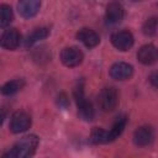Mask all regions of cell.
<instances>
[{
  "label": "cell",
  "mask_w": 158,
  "mask_h": 158,
  "mask_svg": "<svg viewBox=\"0 0 158 158\" xmlns=\"http://www.w3.org/2000/svg\"><path fill=\"white\" fill-rule=\"evenodd\" d=\"M40 138L35 135H28L17 141L6 153L2 154V158H28L33 156Z\"/></svg>",
  "instance_id": "cell-1"
},
{
  "label": "cell",
  "mask_w": 158,
  "mask_h": 158,
  "mask_svg": "<svg viewBox=\"0 0 158 158\" xmlns=\"http://www.w3.org/2000/svg\"><path fill=\"white\" fill-rule=\"evenodd\" d=\"M73 95H74V99H75V102H77L79 117L84 121H91L95 116V111H94V107H93L91 102L89 100H86V98H85L84 81L83 80L77 84Z\"/></svg>",
  "instance_id": "cell-2"
},
{
  "label": "cell",
  "mask_w": 158,
  "mask_h": 158,
  "mask_svg": "<svg viewBox=\"0 0 158 158\" xmlns=\"http://www.w3.org/2000/svg\"><path fill=\"white\" fill-rule=\"evenodd\" d=\"M98 104L105 112L114 111L118 105V93L114 86H106L101 89L98 95Z\"/></svg>",
  "instance_id": "cell-3"
},
{
  "label": "cell",
  "mask_w": 158,
  "mask_h": 158,
  "mask_svg": "<svg viewBox=\"0 0 158 158\" xmlns=\"http://www.w3.org/2000/svg\"><path fill=\"white\" fill-rule=\"evenodd\" d=\"M31 122V116L26 111H16L11 115L9 127L12 133H21L30 128Z\"/></svg>",
  "instance_id": "cell-4"
},
{
  "label": "cell",
  "mask_w": 158,
  "mask_h": 158,
  "mask_svg": "<svg viewBox=\"0 0 158 158\" xmlns=\"http://www.w3.org/2000/svg\"><path fill=\"white\" fill-rule=\"evenodd\" d=\"M133 42H135V38H133V35L127 31V30H121V31H116L111 35V43L112 46L121 51V52H125V51H128L132 46H133Z\"/></svg>",
  "instance_id": "cell-5"
},
{
  "label": "cell",
  "mask_w": 158,
  "mask_h": 158,
  "mask_svg": "<svg viewBox=\"0 0 158 158\" xmlns=\"http://www.w3.org/2000/svg\"><path fill=\"white\" fill-rule=\"evenodd\" d=\"M83 52L78 47H65L60 52V60L65 67H78L83 62Z\"/></svg>",
  "instance_id": "cell-6"
},
{
  "label": "cell",
  "mask_w": 158,
  "mask_h": 158,
  "mask_svg": "<svg viewBox=\"0 0 158 158\" xmlns=\"http://www.w3.org/2000/svg\"><path fill=\"white\" fill-rule=\"evenodd\" d=\"M125 16V10L121 2L118 1H111L106 6L105 11V20L109 25H116L122 21Z\"/></svg>",
  "instance_id": "cell-7"
},
{
  "label": "cell",
  "mask_w": 158,
  "mask_h": 158,
  "mask_svg": "<svg viewBox=\"0 0 158 158\" xmlns=\"http://www.w3.org/2000/svg\"><path fill=\"white\" fill-rule=\"evenodd\" d=\"M137 59L144 65H152L158 62V47L154 44H144L137 52Z\"/></svg>",
  "instance_id": "cell-8"
},
{
  "label": "cell",
  "mask_w": 158,
  "mask_h": 158,
  "mask_svg": "<svg viewBox=\"0 0 158 158\" xmlns=\"http://www.w3.org/2000/svg\"><path fill=\"white\" fill-rule=\"evenodd\" d=\"M133 74V67L126 62H117L110 68V77L115 80H127Z\"/></svg>",
  "instance_id": "cell-9"
},
{
  "label": "cell",
  "mask_w": 158,
  "mask_h": 158,
  "mask_svg": "<svg viewBox=\"0 0 158 158\" xmlns=\"http://www.w3.org/2000/svg\"><path fill=\"white\" fill-rule=\"evenodd\" d=\"M153 139H154V132L153 128L149 126H141L133 133V142L138 147H147L152 144Z\"/></svg>",
  "instance_id": "cell-10"
},
{
  "label": "cell",
  "mask_w": 158,
  "mask_h": 158,
  "mask_svg": "<svg viewBox=\"0 0 158 158\" xmlns=\"http://www.w3.org/2000/svg\"><path fill=\"white\" fill-rule=\"evenodd\" d=\"M41 7V0H19L17 10L23 19H31L37 15Z\"/></svg>",
  "instance_id": "cell-11"
},
{
  "label": "cell",
  "mask_w": 158,
  "mask_h": 158,
  "mask_svg": "<svg viewBox=\"0 0 158 158\" xmlns=\"http://www.w3.org/2000/svg\"><path fill=\"white\" fill-rule=\"evenodd\" d=\"M21 35L16 28H7L1 35V47L9 51H14L20 46Z\"/></svg>",
  "instance_id": "cell-12"
},
{
  "label": "cell",
  "mask_w": 158,
  "mask_h": 158,
  "mask_svg": "<svg viewBox=\"0 0 158 158\" xmlns=\"http://www.w3.org/2000/svg\"><path fill=\"white\" fill-rule=\"evenodd\" d=\"M77 38L88 48H94L100 43V36L91 28H81L77 33Z\"/></svg>",
  "instance_id": "cell-13"
},
{
  "label": "cell",
  "mask_w": 158,
  "mask_h": 158,
  "mask_svg": "<svg viewBox=\"0 0 158 158\" xmlns=\"http://www.w3.org/2000/svg\"><path fill=\"white\" fill-rule=\"evenodd\" d=\"M126 123H127V117L126 116H120L115 121V123L112 125L111 130L107 131V142H112L116 138H118V136L123 132V130L126 127Z\"/></svg>",
  "instance_id": "cell-14"
},
{
  "label": "cell",
  "mask_w": 158,
  "mask_h": 158,
  "mask_svg": "<svg viewBox=\"0 0 158 158\" xmlns=\"http://www.w3.org/2000/svg\"><path fill=\"white\" fill-rule=\"evenodd\" d=\"M48 36H49V30H48L47 27L36 28L35 31H32V32L27 36V38H26V41H25V46H26V47H31V46H33L35 43H37V42L44 40V38H47Z\"/></svg>",
  "instance_id": "cell-15"
},
{
  "label": "cell",
  "mask_w": 158,
  "mask_h": 158,
  "mask_svg": "<svg viewBox=\"0 0 158 158\" xmlns=\"http://www.w3.org/2000/svg\"><path fill=\"white\" fill-rule=\"evenodd\" d=\"M22 86H23L22 79H14V80L6 81L1 86V93H2V95H14L19 90H21Z\"/></svg>",
  "instance_id": "cell-16"
},
{
  "label": "cell",
  "mask_w": 158,
  "mask_h": 158,
  "mask_svg": "<svg viewBox=\"0 0 158 158\" xmlns=\"http://www.w3.org/2000/svg\"><path fill=\"white\" fill-rule=\"evenodd\" d=\"M14 20V12H12V9L6 5V4H2L0 6V25L1 27H6L9 26Z\"/></svg>",
  "instance_id": "cell-17"
},
{
  "label": "cell",
  "mask_w": 158,
  "mask_h": 158,
  "mask_svg": "<svg viewBox=\"0 0 158 158\" xmlns=\"http://www.w3.org/2000/svg\"><path fill=\"white\" fill-rule=\"evenodd\" d=\"M90 141L94 144H101L107 143V131L100 127H94L90 133Z\"/></svg>",
  "instance_id": "cell-18"
},
{
  "label": "cell",
  "mask_w": 158,
  "mask_h": 158,
  "mask_svg": "<svg viewBox=\"0 0 158 158\" xmlns=\"http://www.w3.org/2000/svg\"><path fill=\"white\" fill-rule=\"evenodd\" d=\"M142 31L146 36H154L158 31V17L153 16V17H149L144 21L143 26H142Z\"/></svg>",
  "instance_id": "cell-19"
},
{
  "label": "cell",
  "mask_w": 158,
  "mask_h": 158,
  "mask_svg": "<svg viewBox=\"0 0 158 158\" xmlns=\"http://www.w3.org/2000/svg\"><path fill=\"white\" fill-rule=\"evenodd\" d=\"M58 105L62 107V109H67L69 106V100H68V96L64 94V93H60L58 95V100H57Z\"/></svg>",
  "instance_id": "cell-20"
},
{
  "label": "cell",
  "mask_w": 158,
  "mask_h": 158,
  "mask_svg": "<svg viewBox=\"0 0 158 158\" xmlns=\"http://www.w3.org/2000/svg\"><path fill=\"white\" fill-rule=\"evenodd\" d=\"M148 80H149V83H151V85H152V86L158 88V70L153 72V73L149 75Z\"/></svg>",
  "instance_id": "cell-21"
}]
</instances>
